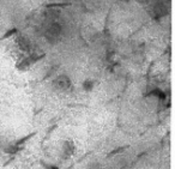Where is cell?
Wrapping results in <instances>:
<instances>
[{
    "mask_svg": "<svg viewBox=\"0 0 175 169\" xmlns=\"http://www.w3.org/2000/svg\"><path fill=\"white\" fill-rule=\"evenodd\" d=\"M75 151H76L75 142L72 139H66L62 144V147H61V158L62 160H69L73 156Z\"/></svg>",
    "mask_w": 175,
    "mask_h": 169,
    "instance_id": "obj_1",
    "label": "cell"
},
{
    "mask_svg": "<svg viewBox=\"0 0 175 169\" xmlns=\"http://www.w3.org/2000/svg\"><path fill=\"white\" fill-rule=\"evenodd\" d=\"M53 85L59 91H66L71 86V79L66 75H60L53 80Z\"/></svg>",
    "mask_w": 175,
    "mask_h": 169,
    "instance_id": "obj_2",
    "label": "cell"
},
{
    "mask_svg": "<svg viewBox=\"0 0 175 169\" xmlns=\"http://www.w3.org/2000/svg\"><path fill=\"white\" fill-rule=\"evenodd\" d=\"M17 43H18L19 48L22 49V52H24V53H30L31 52V42L27 36L19 35L18 40H17Z\"/></svg>",
    "mask_w": 175,
    "mask_h": 169,
    "instance_id": "obj_3",
    "label": "cell"
},
{
    "mask_svg": "<svg viewBox=\"0 0 175 169\" xmlns=\"http://www.w3.org/2000/svg\"><path fill=\"white\" fill-rule=\"evenodd\" d=\"M59 35H60V27L59 24H52L49 30L47 31V37L49 41H55V40L59 39Z\"/></svg>",
    "mask_w": 175,
    "mask_h": 169,
    "instance_id": "obj_4",
    "label": "cell"
},
{
    "mask_svg": "<svg viewBox=\"0 0 175 169\" xmlns=\"http://www.w3.org/2000/svg\"><path fill=\"white\" fill-rule=\"evenodd\" d=\"M31 65H34V61H32V59H31V55H29V56L24 58L19 64H17V69L21 70V71H24V70L29 69Z\"/></svg>",
    "mask_w": 175,
    "mask_h": 169,
    "instance_id": "obj_5",
    "label": "cell"
},
{
    "mask_svg": "<svg viewBox=\"0 0 175 169\" xmlns=\"http://www.w3.org/2000/svg\"><path fill=\"white\" fill-rule=\"evenodd\" d=\"M22 150H24V145H16V144H13V145L6 147L5 149V152L7 155H11V156H15L16 154H18Z\"/></svg>",
    "mask_w": 175,
    "mask_h": 169,
    "instance_id": "obj_6",
    "label": "cell"
},
{
    "mask_svg": "<svg viewBox=\"0 0 175 169\" xmlns=\"http://www.w3.org/2000/svg\"><path fill=\"white\" fill-rule=\"evenodd\" d=\"M37 134V131H34V132H31V133H29V134H27L25 137H22V138H19L18 140H16V145H24L28 140H30V139H32Z\"/></svg>",
    "mask_w": 175,
    "mask_h": 169,
    "instance_id": "obj_7",
    "label": "cell"
},
{
    "mask_svg": "<svg viewBox=\"0 0 175 169\" xmlns=\"http://www.w3.org/2000/svg\"><path fill=\"white\" fill-rule=\"evenodd\" d=\"M129 145H122V146H119V147H116V149H114L113 151H110L109 154L107 155V157L108 158H110V157H113V156H115L116 154H120L121 151H124L125 149H129Z\"/></svg>",
    "mask_w": 175,
    "mask_h": 169,
    "instance_id": "obj_8",
    "label": "cell"
},
{
    "mask_svg": "<svg viewBox=\"0 0 175 169\" xmlns=\"http://www.w3.org/2000/svg\"><path fill=\"white\" fill-rule=\"evenodd\" d=\"M92 86H94L92 80H90V79H86V80H84L83 88H84V90H85V91H91Z\"/></svg>",
    "mask_w": 175,
    "mask_h": 169,
    "instance_id": "obj_9",
    "label": "cell"
},
{
    "mask_svg": "<svg viewBox=\"0 0 175 169\" xmlns=\"http://www.w3.org/2000/svg\"><path fill=\"white\" fill-rule=\"evenodd\" d=\"M15 34H17V29H16V28H13V29H10L8 31H6V32H5V35H2V36L0 37V41H1V40L7 39V37L12 36V35H15Z\"/></svg>",
    "mask_w": 175,
    "mask_h": 169,
    "instance_id": "obj_10",
    "label": "cell"
},
{
    "mask_svg": "<svg viewBox=\"0 0 175 169\" xmlns=\"http://www.w3.org/2000/svg\"><path fill=\"white\" fill-rule=\"evenodd\" d=\"M56 127H58V125H56V123H55V125H53V126H52V127H51V128H48V130H47L46 138H47V137H48V136H49V133H52V132H53V130H55V128H56ZM46 138H45V139H46Z\"/></svg>",
    "mask_w": 175,
    "mask_h": 169,
    "instance_id": "obj_11",
    "label": "cell"
}]
</instances>
